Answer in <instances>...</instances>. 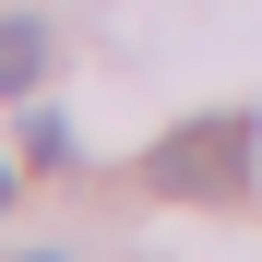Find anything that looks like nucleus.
Masks as SVG:
<instances>
[{
  "mask_svg": "<svg viewBox=\"0 0 262 262\" xmlns=\"http://www.w3.org/2000/svg\"><path fill=\"white\" fill-rule=\"evenodd\" d=\"M250 143H262V119H250V107L179 119V131L143 155V179H155L167 203H227V191H250Z\"/></svg>",
  "mask_w": 262,
  "mask_h": 262,
  "instance_id": "f257e3e1",
  "label": "nucleus"
},
{
  "mask_svg": "<svg viewBox=\"0 0 262 262\" xmlns=\"http://www.w3.org/2000/svg\"><path fill=\"white\" fill-rule=\"evenodd\" d=\"M36 72H48V24H24V12H12V24H0V96H24Z\"/></svg>",
  "mask_w": 262,
  "mask_h": 262,
  "instance_id": "f03ea898",
  "label": "nucleus"
},
{
  "mask_svg": "<svg viewBox=\"0 0 262 262\" xmlns=\"http://www.w3.org/2000/svg\"><path fill=\"white\" fill-rule=\"evenodd\" d=\"M24 167H72V131L60 119H24Z\"/></svg>",
  "mask_w": 262,
  "mask_h": 262,
  "instance_id": "7ed1b4c3",
  "label": "nucleus"
},
{
  "mask_svg": "<svg viewBox=\"0 0 262 262\" xmlns=\"http://www.w3.org/2000/svg\"><path fill=\"white\" fill-rule=\"evenodd\" d=\"M12 262H60V250H12Z\"/></svg>",
  "mask_w": 262,
  "mask_h": 262,
  "instance_id": "20e7f679",
  "label": "nucleus"
},
{
  "mask_svg": "<svg viewBox=\"0 0 262 262\" xmlns=\"http://www.w3.org/2000/svg\"><path fill=\"white\" fill-rule=\"evenodd\" d=\"M0 203H12V167H0Z\"/></svg>",
  "mask_w": 262,
  "mask_h": 262,
  "instance_id": "39448f33",
  "label": "nucleus"
}]
</instances>
